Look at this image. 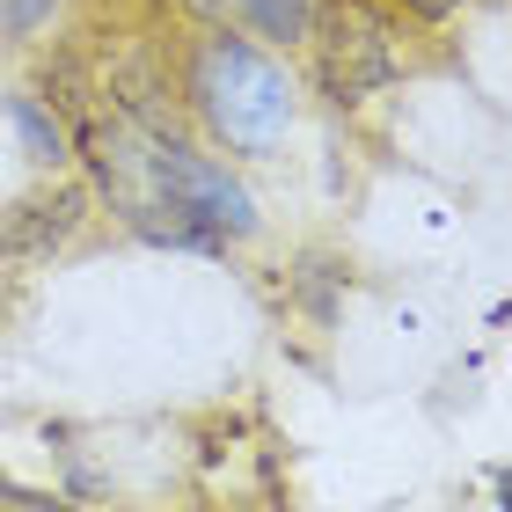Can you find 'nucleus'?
Segmentation results:
<instances>
[{
  "label": "nucleus",
  "instance_id": "f257e3e1",
  "mask_svg": "<svg viewBox=\"0 0 512 512\" xmlns=\"http://www.w3.org/2000/svg\"><path fill=\"white\" fill-rule=\"evenodd\" d=\"M191 96H198V110H205V125H213L227 147H249V154L271 147V139L293 125V81L278 74L264 52L235 44V37H213V44L198 52Z\"/></svg>",
  "mask_w": 512,
  "mask_h": 512
},
{
  "label": "nucleus",
  "instance_id": "f03ea898",
  "mask_svg": "<svg viewBox=\"0 0 512 512\" xmlns=\"http://www.w3.org/2000/svg\"><path fill=\"white\" fill-rule=\"evenodd\" d=\"M308 37L322 44V88L337 103H359L388 88L403 74V52H395V30L374 0H315V22Z\"/></svg>",
  "mask_w": 512,
  "mask_h": 512
},
{
  "label": "nucleus",
  "instance_id": "7ed1b4c3",
  "mask_svg": "<svg viewBox=\"0 0 512 512\" xmlns=\"http://www.w3.org/2000/svg\"><path fill=\"white\" fill-rule=\"evenodd\" d=\"M81 213H88V191H81V183H59L52 198H30V205L15 213L8 249H22V256H52V249L81 227Z\"/></svg>",
  "mask_w": 512,
  "mask_h": 512
},
{
  "label": "nucleus",
  "instance_id": "20e7f679",
  "mask_svg": "<svg viewBox=\"0 0 512 512\" xmlns=\"http://www.w3.org/2000/svg\"><path fill=\"white\" fill-rule=\"evenodd\" d=\"M8 118H15V132H22V147H30V161H44V169H59V161H66V132H59V118H52L37 96H15Z\"/></svg>",
  "mask_w": 512,
  "mask_h": 512
},
{
  "label": "nucleus",
  "instance_id": "39448f33",
  "mask_svg": "<svg viewBox=\"0 0 512 512\" xmlns=\"http://www.w3.org/2000/svg\"><path fill=\"white\" fill-rule=\"evenodd\" d=\"M242 15L271 44H300V37H308V22H315V0H242Z\"/></svg>",
  "mask_w": 512,
  "mask_h": 512
},
{
  "label": "nucleus",
  "instance_id": "423d86ee",
  "mask_svg": "<svg viewBox=\"0 0 512 512\" xmlns=\"http://www.w3.org/2000/svg\"><path fill=\"white\" fill-rule=\"evenodd\" d=\"M337 286H344V271L330 256H308V264H300V300H308L315 315H337Z\"/></svg>",
  "mask_w": 512,
  "mask_h": 512
},
{
  "label": "nucleus",
  "instance_id": "0eeeda50",
  "mask_svg": "<svg viewBox=\"0 0 512 512\" xmlns=\"http://www.w3.org/2000/svg\"><path fill=\"white\" fill-rule=\"evenodd\" d=\"M44 15H52V0H8V15H0V22H8V30L22 37V30H37Z\"/></svg>",
  "mask_w": 512,
  "mask_h": 512
},
{
  "label": "nucleus",
  "instance_id": "6e6552de",
  "mask_svg": "<svg viewBox=\"0 0 512 512\" xmlns=\"http://www.w3.org/2000/svg\"><path fill=\"white\" fill-rule=\"evenodd\" d=\"M8 505H22V512H74V505H59V498H30V491H8Z\"/></svg>",
  "mask_w": 512,
  "mask_h": 512
},
{
  "label": "nucleus",
  "instance_id": "1a4fd4ad",
  "mask_svg": "<svg viewBox=\"0 0 512 512\" xmlns=\"http://www.w3.org/2000/svg\"><path fill=\"white\" fill-rule=\"evenodd\" d=\"M461 8V0H410V15H425V22H447Z\"/></svg>",
  "mask_w": 512,
  "mask_h": 512
},
{
  "label": "nucleus",
  "instance_id": "9d476101",
  "mask_svg": "<svg viewBox=\"0 0 512 512\" xmlns=\"http://www.w3.org/2000/svg\"><path fill=\"white\" fill-rule=\"evenodd\" d=\"M0 256H8V235H0Z\"/></svg>",
  "mask_w": 512,
  "mask_h": 512
}]
</instances>
